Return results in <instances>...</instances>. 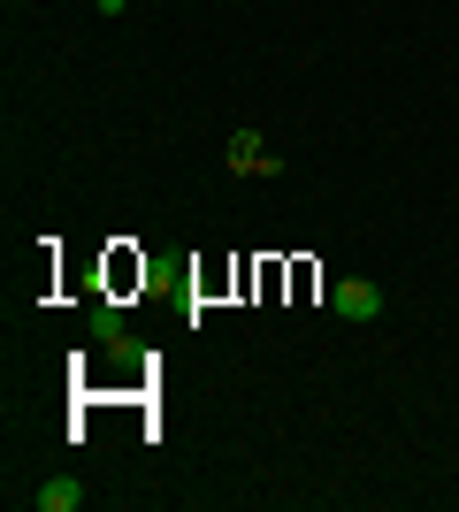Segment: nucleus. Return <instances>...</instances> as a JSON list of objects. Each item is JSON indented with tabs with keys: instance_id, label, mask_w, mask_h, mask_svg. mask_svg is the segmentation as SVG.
Listing matches in <instances>:
<instances>
[{
	"instance_id": "obj_1",
	"label": "nucleus",
	"mask_w": 459,
	"mask_h": 512,
	"mask_svg": "<svg viewBox=\"0 0 459 512\" xmlns=\"http://www.w3.org/2000/svg\"><path fill=\"white\" fill-rule=\"evenodd\" d=\"M222 161L238 176H284V161L261 146V130H230V146H222Z\"/></svg>"
},
{
	"instance_id": "obj_3",
	"label": "nucleus",
	"mask_w": 459,
	"mask_h": 512,
	"mask_svg": "<svg viewBox=\"0 0 459 512\" xmlns=\"http://www.w3.org/2000/svg\"><path fill=\"white\" fill-rule=\"evenodd\" d=\"M85 505V482L77 474H54V482H39V512H77Z\"/></svg>"
},
{
	"instance_id": "obj_2",
	"label": "nucleus",
	"mask_w": 459,
	"mask_h": 512,
	"mask_svg": "<svg viewBox=\"0 0 459 512\" xmlns=\"http://www.w3.org/2000/svg\"><path fill=\"white\" fill-rule=\"evenodd\" d=\"M329 314H337V321H375V314H383V291H375L368 276H345L337 291H329Z\"/></svg>"
},
{
	"instance_id": "obj_4",
	"label": "nucleus",
	"mask_w": 459,
	"mask_h": 512,
	"mask_svg": "<svg viewBox=\"0 0 459 512\" xmlns=\"http://www.w3.org/2000/svg\"><path fill=\"white\" fill-rule=\"evenodd\" d=\"M92 8H100V16H123V8H131V0H92Z\"/></svg>"
}]
</instances>
